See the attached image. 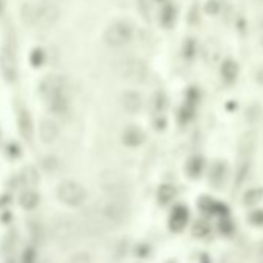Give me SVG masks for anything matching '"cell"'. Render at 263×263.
Masks as SVG:
<instances>
[{
  "label": "cell",
  "instance_id": "20",
  "mask_svg": "<svg viewBox=\"0 0 263 263\" xmlns=\"http://www.w3.org/2000/svg\"><path fill=\"white\" fill-rule=\"evenodd\" d=\"M19 124H20V132H22V135L26 136V138H30V136H31V121H30L28 112H22L20 119H19Z\"/></svg>",
  "mask_w": 263,
  "mask_h": 263
},
{
  "label": "cell",
  "instance_id": "7",
  "mask_svg": "<svg viewBox=\"0 0 263 263\" xmlns=\"http://www.w3.org/2000/svg\"><path fill=\"white\" fill-rule=\"evenodd\" d=\"M78 229H79V226L73 220L61 218L54 223L53 234H54V239H58V240H70V239H75V235L78 234Z\"/></svg>",
  "mask_w": 263,
  "mask_h": 263
},
{
  "label": "cell",
  "instance_id": "11",
  "mask_svg": "<svg viewBox=\"0 0 263 263\" xmlns=\"http://www.w3.org/2000/svg\"><path fill=\"white\" fill-rule=\"evenodd\" d=\"M121 105L122 108L126 110L127 113L130 115H135L141 110V105H143V101H141V96L135 93V91H126L122 93L121 96Z\"/></svg>",
  "mask_w": 263,
  "mask_h": 263
},
{
  "label": "cell",
  "instance_id": "3",
  "mask_svg": "<svg viewBox=\"0 0 263 263\" xmlns=\"http://www.w3.org/2000/svg\"><path fill=\"white\" fill-rule=\"evenodd\" d=\"M56 195L62 204H65L68 207H78L86 201L87 192L84 187H82V184L72 181V179H67V181H62L58 186Z\"/></svg>",
  "mask_w": 263,
  "mask_h": 263
},
{
  "label": "cell",
  "instance_id": "10",
  "mask_svg": "<svg viewBox=\"0 0 263 263\" xmlns=\"http://www.w3.org/2000/svg\"><path fill=\"white\" fill-rule=\"evenodd\" d=\"M45 102H47L48 110L54 115H64L68 110V98H67L65 91L54 93L48 96V98H45Z\"/></svg>",
  "mask_w": 263,
  "mask_h": 263
},
{
  "label": "cell",
  "instance_id": "22",
  "mask_svg": "<svg viewBox=\"0 0 263 263\" xmlns=\"http://www.w3.org/2000/svg\"><path fill=\"white\" fill-rule=\"evenodd\" d=\"M249 161H240V164H239V171H237V181H235V184L237 186H240L245 179H246V175H248V172H249Z\"/></svg>",
  "mask_w": 263,
  "mask_h": 263
},
{
  "label": "cell",
  "instance_id": "8",
  "mask_svg": "<svg viewBox=\"0 0 263 263\" xmlns=\"http://www.w3.org/2000/svg\"><path fill=\"white\" fill-rule=\"evenodd\" d=\"M59 136V126L51 119H42L39 124V138L44 144H53Z\"/></svg>",
  "mask_w": 263,
  "mask_h": 263
},
{
  "label": "cell",
  "instance_id": "25",
  "mask_svg": "<svg viewBox=\"0 0 263 263\" xmlns=\"http://www.w3.org/2000/svg\"><path fill=\"white\" fill-rule=\"evenodd\" d=\"M67 263H93V259L87 253H79V254H75Z\"/></svg>",
  "mask_w": 263,
  "mask_h": 263
},
{
  "label": "cell",
  "instance_id": "26",
  "mask_svg": "<svg viewBox=\"0 0 263 263\" xmlns=\"http://www.w3.org/2000/svg\"><path fill=\"white\" fill-rule=\"evenodd\" d=\"M249 221L256 226H263V209H259L249 214Z\"/></svg>",
  "mask_w": 263,
  "mask_h": 263
},
{
  "label": "cell",
  "instance_id": "28",
  "mask_svg": "<svg viewBox=\"0 0 263 263\" xmlns=\"http://www.w3.org/2000/svg\"><path fill=\"white\" fill-rule=\"evenodd\" d=\"M42 62H44V51L36 48L31 54V64L34 67H39V65H42Z\"/></svg>",
  "mask_w": 263,
  "mask_h": 263
},
{
  "label": "cell",
  "instance_id": "2",
  "mask_svg": "<svg viewBox=\"0 0 263 263\" xmlns=\"http://www.w3.org/2000/svg\"><path fill=\"white\" fill-rule=\"evenodd\" d=\"M59 17L58 6L47 0H33L26 2L20 9V19L25 25L48 28Z\"/></svg>",
  "mask_w": 263,
  "mask_h": 263
},
{
  "label": "cell",
  "instance_id": "33",
  "mask_svg": "<svg viewBox=\"0 0 263 263\" xmlns=\"http://www.w3.org/2000/svg\"><path fill=\"white\" fill-rule=\"evenodd\" d=\"M256 79H257V82H259V84H262L263 86V65L259 68V70H257V73H256Z\"/></svg>",
  "mask_w": 263,
  "mask_h": 263
},
{
  "label": "cell",
  "instance_id": "29",
  "mask_svg": "<svg viewBox=\"0 0 263 263\" xmlns=\"http://www.w3.org/2000/svg\"><path fill=\"white\" fill-rule=\"evenodd\" d=\"M204 8H206L207 14H217V12L220 11V2L218 0H209Z\"/></svg>",
  "mask_w": 263,
  "mask_h": 263
},
{
  "label": "cell",
  "instance_id": "32",
  "mask_svg": "<svg viewBox=\"0 0 263 263\" xmlns=\"http://www.w3.org/2000/svg\"><path fill=\"white\" fill-rule=\"evenodd\" d=\"M220 229H221V232H225V234H229V232H232V223L231 221H221V225H220Z\"/></svg>",
  "mask_w": 263,
  "mask_h": 263
},
{
  "label": "cell",
  "instance_id": "21",
  "mask_svg": "<svg viewBox=\"0 0 263 263\" xmlns=\"http://www.w3.org/2000/svg\"><path fill=\"white\" fill-rule=\"evenodd\" d=\"M158 197L163 203H169L175 197V189L169 184H164V186H161V189L158 192Z\"/></svg>",
  "mask_w": 263,
  "mask_h": 263
},
{
  "label": "cell",
  "instance_id": "24",
  "mask_svg": "<svg viewBox=\"0 0 263 263\" xmlns=\"http://www.w3.org/2000/svg\"><path fill=\"white\" fill-rule=\"evenodd\" d=\"M161 19H163V22H164L166 25H171V23L174 22V19H175V8L171 6V5L166 6V8L163 9Z\"/></svg>",
  "mask_w": 263,
  "mask_h": 263
},
{
  "label": "cell",
  "instance_id": "30",
  "mask_svg": "<svg viewBox=\"0 0 263 263\" xmlns=\"http://www.w3.org/2000/svg\"><path fill=\"white\" fill-rule=\"evenodd\" d=\"M23 263H36V253L31 248H28L23 254Z\"/></svg>",
  "mask_w": 263,
  "mask_h": 263
},
{
  "label": "cell",
  "instance_id": "38",
  "mask_svg": "<svg viewBox=\"0 0 263 263\" xmlns=\"http://www.w3.org/2000/svg\"><path fill=\"white\" fill-rule=\"evenodd\" d=\"M169 263H174V262H169Z\"/></svg>",
  "mask_w": 263,
  "mask_h": 263
},
{
  "label": "cell",
  "instance_id": "23",
  "mask_svg": "<svg viewBox=\"0 0 263 263\" xmlns=\"http://www.w3.org/2000/svg\"><path fill=\"white\" fill-rule=\"evenodd\" d=\"M218 54H220V47H218V44H215V42H211L207 44L206 47H204V56H207L209 59H217L218 58Z\"/></svg>",
  "mask_w": 263,
  "mask_h": 263
},
{
  "label": "cell",
  "instance_id": "4",
  "mask_svg": "<svg viewBox=\"0 0 263 263\" xmlns=\"http://www.w3.org/2000/svg\"><path fill=\"white\" fill-rule=\"evenodd\" d=\"M133 36V28L132 25L126 20H118L113 22L108 26L104 33V40L108 47H124L127 45Z\"/></svg>",
  "mask_w": 263,
  "mask_h": 263
},
{
  "label": "cell",
  "instance_id": "12",
  "mask_svg": "<svg viewBox=\"0 0 263 263\" xmlns=\"http://www.w3.org/2000/svg\"><path fill=\"white\" fill-rule=\"evenodd\" d=\"M226 175H228V168H226L225 161H217L215 166L212 168V171H211V183H212V186L220 189L226 181Z\"/></svg>",
  "mask_w": 263,
  "mask_h": 263
},
{
  "label": "cell",
  "instance_id": "36",
  "mask_svg": "<svg viewBox=\"0 0 263 263\" xmlns=\"http://www.w3.org/2000/svg\"><path fill=\"white\" fill-rule=\"evenodd\" d=\"M262 47H263V37H262Z\"/></svg>",
  "mask_w": 263,
  "mask_h": 263
},
{
  "label": "cell",
  "instance_id": "14",
  "mask_svg": "<svg viewBox=\"0 0 263 263\" xmlns=\"http://www.w3.org/2000/svg\"><path fill=\"white\" fill-rule=\"evenodd\" d=\"M144 141V133L138 127H127L122 133V143L129 147H136Z\"/></svg>",
  "mask_w": 263,
  "mask_h": 263
},
{
  "label": "cell",
  "instance_id": "16",
  "mask_svg": "<svg viewBox=\"0 0 263 263\" xmlns=\"http://www.w3.org/2000/svg\"><path fill=\"white\" fill-rule=\"evenodd\" d=\"M262 200H263V187H253V189H248L243 193L242 201L245 206H256Z\"/></svg>",
  "mask_w": 263,
  "mask_h": 263
},
{
  "label": "cell",
  "instance_id": "5",
  "mask_svg": "<svg viewBox=\"0 0 263 263\" xmlns=\"http://www.w3.org/2000/svg\"><path fill=\"white\" fill-rule=\"evenodd\" d=\"M118 75L129 82H135V84H141L147 78V67L140 59H126L121 61L116 65Z\"/></svg>",
  "mask_w": 263,
  "mask_h": 263
},
{
  "label": "cell",
  "instance_id": "17",
  "mask_svg": "<svg viewBox=\"0 0 263 263\" xmlns=\"http://www.w3.org/2000/svg\"><path fill=\"white\" fill-rule=\"evenodd\" d=\"M39 200H40V197L37 195L34 190H26V192H23L22 195H20L19 201H20V206L23 207V209L31 211V209H34V207L39 204Z\"/></svg>",
  "mask_w": 263,
  "mask_h": 263
},
{
  "label": "cell",
  "instance_id": "35",
  "mask_svg": "<svg viewBox=\"0 0 263 263\" xmlns=\"http://www.w3.org/2000/svg\"><path fill=\"white\" fill-rule=\"evenodd\" d=\"M259 253H260V256H263V242H262L260 246H259Z\"/></svg>",
  "mask_w": 263,
  "mask_h": 263
},
{
  "label": "cell",
  "instance_id": "31",
  "mask_svg": "<svg viewBox=\"0 0 263 263\" xmlns=\"http://www.w3.org/2000/svg\"><path fill=\"white\" fill-rule=\"evenodd\" d=\"M193 53H195V42L193 40H187L186 42V47H184V54H186V58H192L193 56Z\"/></svg>",
  "mask_w": 263,
  "mask_h": 263
},
{
  "label": "cell",
  "instance_id": "19",
  "mask_svg": "<svg viewBox=\"0 0 263 263\" xmlns=\"http://www.w3.org/2000/svg\"><path fill=\"white\" fill-rule=\"evenodd\" d=\"M203 169V160L200 157H193L187 163V172L190 176H198Z\"/></svg>",
  "mask_w": 263,
  "mask_h": 263
},
{
  "label": "cell",
  "instance_id": "9",
  "mask_svg": "<svg viewBox=\"0 0 263 263\" xmlns=\"http://www.w3.org/2000/svg\"><path fill=\"white\" fill-rule=\"evenodd\" d=\"M256 150V133L254 132H245L239 141V155L240 161H251V157Z\"/></svg>",
  "mask_w": 263,
  "mask_h": 263
},
{
  "label": "cell",
  "instance_id": "13",
  "mask_svg": "<svg viewBox=\"0 0 263 263\" xmlns=\"http://www.w3.org/2000/svg\"><path fill=\"white\" fill-rule=\"evenodd\" d=\"M187 218H189V214H187V209L183 206H178L174 209L172 215H171V228L174 231H181L186 223H187Z\"/></svg>",
  "mask_w": 263,
  "mask_h": 263
},
{
  "label": "cell",
  "instance_id": "34",
  "mask_svg": "<svg viewBox=\"0 0 263 263\" xmlns=\"http://www.w3.org/2000/svg\"><path fill=\"white\" fill-rule=\"evenodd\" d=\"M259 26H260V28H263V14L259 17Z\"/></svg>",
  "mask_w": 263,
  "mask_h": 263
},
{
  "label": "cell",
  "instance_id": "15",
  "mask_svg": "<svg viewBox=\"0 0 263 263\" xmlns=\"http://www.w3.org/2000/svg\"><path fill=\"white\" fill-rule=\"evenodd\" d=\"M220 72H221V76H223V79L226 82H234L239 76V65L232 59H226L223 64H221Z\"/></svg>",
  "mask_w": 263,
  "mask_h": 263
},
{
  "label": "cell",
  "instance_id": "1",
  "mask_svg": "<svg viewBox=\"0 0 263 263\" xmlns=\"http://www.w3.org/2000/svg\"><path fill=\"white\" fill-rule=\"evenodd\" d=\"M90 217L96 223L119 226L129 217V207L121 198L105 197L99 200L90 209Z\"/></svg>",
  "mask_w": 263,
  "mask_h": 263
},
{
  "label": "cell",
  "instance_id": "6",
  "mask_svg": "<svg viewBox=\"0 0 263 263\" xmlns=\"http://www.w3.org/2000/svg\"><path fill=\"white\" fill-rule=\"evenodd\" d=\"M0 72L8 82H12L17 75V64L14 51L11 50L9 45H5L0 51Z\"/></svg>",
  "mask_w": 263,
  "mask_h": 263
},
{
  "label": "cell",
  "instance_id": "37",
  "mask_svg": "<svg viewBox=\"0 0 263 263\" xmlns=\"http://www.w3.org/2000/svg\"><path fill=\"white\" fill-rule=\"evenodd\" d=\"M257 2H262V3H263V0H257Z\"/></svg>",
  "mask_w": 263,
  "mask_h": 263
},
{
  "label": "cell",
  "instance_id": "18",
  "mask_svg": "<svg viewBox=\"0 0 263 263\" xmlns=\"http://www.w3.org/2000/svg\"><path fill=\"white\" fill-rule=\"evenodd\" d=\"M22 179L26 186H36L39 181V175L34 168H25L22 172Z\"/></svg>",
  "mask_w": 263,
  "mask_h": 263
},
{
  "label": "cell",
  "instance_id": "27",
  "mask_svg": "<svg viewBox=\"0 0 263 263\" xmlns=\"http://www.w3.org/2000/svg\"><path fill=\"white\" fill-rule=\"evenodd\" d=\"M207 232H209V228H207V225L203 223V221H198V223H195V226H193V234H195L197 237H204Z\"/></svg>",
  "mask_w": 263,
  "mask_h": 263
}]
</instances>
